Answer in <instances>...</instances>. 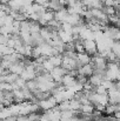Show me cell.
<instances>
[{
    "mask_svg": "<svg viewBox=\"0 0 120 121\" xmlns=\"http://www.w3.org/2000/svg\"><path fill=\"white\" fill-rule=\"evenodd\" d=\"M102 12H104L107 17L116 15V9H114L113 6H104V7H102Z\"/></svg>",
    "mask_w": 120,
    "mask_h": 121,
    "instance_id": "cell-23",
    "label": "cell"
},
{
    "mask_svg": "<svg viewBox=\"0 0 120 121\" xmlns=\"http://www.w3.org/2000/svg\"><path fill=\"white\" fill-rule=\"evenodd\" d=\"M40 115H41V113H39V112L31 113V114L27 115V119H28V121H39Z\"/></svg>",
    "mask_w": 120,
    "mask_h": 121,
    "instance_id": "cell-27",
    "label": "cell"
},
{
    "mask_svg": "<svg viewBox=\"0 0 120 121\" xmlns=\"http://www.w3.org/2000/svg\"><path fill=\"white\" fill-rule=\"evenodd\" d=\"M94 93H97V94H99V95H104V94H107V89L100 85V86L94 87Z\"/></svg>",
    "mask_w": 120,
    "mask_h": 121,
    "instance_id": "cell-28",
    "label": "cell"
},
{
    "mask_svg": "<svg viewBox=\"0 0 120 121\" xmlns=\"http://www.w3.org/2000/svg\"><path fill=\"white\" fill-rule=\"evenodd\" d=\"M48 61L53 65V67H60V66H61V62H62V54L54 55V56H49V58H48Z\"/></svg>",
    "mask_w": 120,
    "mask_h": 121,
    "instance_id": "cell-12",
    "label": "cell"
},
{
    "mask_svg": "<svg viewBox=\"0 0 120 121\" xmlns=\"http://www.w3.org/2000/svg\"><path fill=\"white\" fill-rule=\"evenodd\" d=\"M8 73V71L7 69H5V68H2L1 66H0V77H2V75H6Z\"/></svg>",
    "mask_w": 120,
    "mask_h": 121,
    "instance_id": "cell-33",
    "label": "cell"
},
{
    "mask_svg": "<svg viewBox=\"0 0 120 121\" xmlns=\"http://www.w3.org/2000/svg\"><path fill=\"white\" fill-rule=\"evenodd\" d=\"M34 1H36V4L44 6V7H47V5H48V0H34Z\"/></svg>",
    "mask_w": 120,
    "mask_h": 121,
    "instance_id": "cell-31",
    "label": "cell"
},
{
    "mask_svg": "<svg viewBox=\"0 0 120 121\" xmlns=\"http://www.w3.org/2000/svg\"><path fill=\"white\" fill-rule=\"evenodd\" d=\"M57 108H58L60 112L70 109V100H65V101H62V102L58 104V105H57Z\"/></svg>",
    "mask_w": 120,
    "mask_h": 121,
    "instance_id": "cell-24",
    "label": "cell"
},
{
    "mask_svg": "<svg viewBox=\"0 0 120 121\" xmlns=\"http://www.w3.org/2000/svg\"><path fill=\"white\" fill-rule=\"evenodd\" d=\"M82 46H84V51L87 55L93 56L98 53L97 49V43L94 40H84L82 41Z\"/></svg>",
    "mask_w": 120,
    "mask_h": 121,
    "instance_id": "cell-1",
    "label": "cell"
},
{
    "mask_svg": "<svg viewBox=\"0 0 120 121\" xmlns=\"http://www.w3.org/2000/svg\"><path fill=\"white\" fill-rule=\"evenodd\" d=\"M2 95H4V99H5L6 101L13 104V93H12V91H9V92H4Z\"/></svg>",
    "mask_w": 120,
    "mask_h": 121,
    "instance_id": "cell-29",
    "label": "cell"
},
{
    "mask_svg": "<svg viewBox=\"0 0 120 121\" xmlns=\"http://www.w3.org/2000/svg\"><path fill=\"white\" fill-rule=\"evenodd\" d=\"M80 107H81V104H80L78 100H76V99H73V98L70 100V109H71V111L78 112V111H80Z\"/></svg>",
    "mask_w": 120,
    "mask_h": 121,
    "instance_id": "cell-19",
    "label": "cell"
},
{
    "mask_svg": "<svg viewBox=\"0 0 120 121\" xmlns=\"http://www.w3.org/2000/svg\"><path fill=\"white\" fill-rule=\"evenodd\" d=\"M4 121H17V117H8V118H6V119H4Z\"/></svg>",
    "mask_w": 120,
    "mask_h": 121,
    "instance_id": "cell-34",
    "label": "cell"
},
{
    "mask_svg": "<svg viewBox=\"0 0 120 121\" xmlns=\"http://www.w3.org/2000/svg\"><path fill=\"white\" fill-rule=\"evenodd\" d=\"M49 74L52 77V80L54 81V82H58V81H61V78L67 74V71L64 69L62 67H54L49 72Z\"/></svg>",
    "mask_w": 120,
    "mask_h": 121,
    "instance_id": "cell-3",
    "label": "cell"
},
{
    "mask_svg": "<svg viewBox=\"0 0 120 121\" xmlns=\"http://www.w3.org/2000/svg\"><path fill=\"white\" fill-rule=\"evenodd\" d=\"M41 26L39 25V22L37 21H32L31 20V26H30V33L31 34H36V33H39Z\"/></svg>",
    "mask_w": 120,
    "mask_h": 121,
    "instance_id": "cell-21",
    "label": "cell"
},
{
    "mask_svg": "<svg viewBox=\"0 0 120 121\" xmlns=\"http://www.w3.org/2000/svg\"><path fill=\"white\" fill-rule=\"evenodd\" d=\"M77 1H78V0H67V6H73ZM67 6H66V7H67Z\"/></svg>",
    "mask_w": 120,
    "mask_h": 121,
    "instance_id": "cell-35",
    "label": "cell"
},
{
    "mask_svg": "<svg viewBox=\"0 0 120 121\" xmlns=\"http://www.w3.org/2000/svg\"><path fill=\"white\" fill-rule=\"evenodd\" d=\"M24 71V64L22 61H18L14 64H11V66L8 67V73H13L17 75H20Z\"/></svg>",
    "mask_w": 120,
    "mask_h": 121,
    "instance_id": "cell-5",
    "label": "cell"
},
{
    "mask_svg": "<svg viewBox=\"0 0 120 121\" xmlns=\"http://www.w3.org/2000/svg\"><path fill=\"white\" fill-rule=\"evenodd\" d=\"M18 78H19V75H17V74H13V73H7L6 75H4V82L12 85L13 82H15V80H17Z\"/></svg>",
    "mask_w": 120,
    "mask_h": 121,
    "instance_id": "cell-18",
    "label": "cell"
},
{
    "mask_svg": "<svg viewBox=\"0 0 120 121\" xmlns=\"http://www.w3.org/2000/svg\"><path fill=\"white\" fill-rule=\"evenodd\" d=\"M104 112L107 114V115H113V113L116 112H120V104L118 105H111V104H107L104 108Z\"/></svg>",
    "mask_w": 120,
    "mask_h": 121,
    "instance_id": "cell-9",
    "label": "cell"
},
{
    "mask_svg": "<svg viewBox=\"0 0 120 121\" xmlns=\"http://www.w3.org/2000/svg\"><path fill=\"white\" fill-rule=\"evenodd\" d=\"M77 60L81 66H84L91 62V56L87 55L86 53H77Z\"/></svg>",
    "mask_w": 120,
    "mask_h": 121,
    "instance_id": "cell-10",
    "label": "cell"
},
{
    "mask_svg": "<svg viewBox=\"0 0 120 121\" xmlns=\"http://www.w3.org/2000/svg\"><path fill=\"white\" fill-rule=\"evenodd\" d=\"M77 71H78V74H81V75H84L86 78H89L93 74V67H92L91 64H87V65L81 66L79 69H77Z\"/></svg>",
    "mask_w": 120,
    "mask_h": 121,
    "instance_id": "cell-8",
    "label": "cell"
},
{
    "mask_svg": "<svg viewBox=\"0 0 120 121\" xmlns=\"http://www.w3.org/2000/svg\"><path fill=\"white\" fill-rule=\"evenodd\" d=\"M40 48V52H41V55H44V56H47V58H49V56H52V49H53V47L49 45V43H47L46 41H44L40 46H38Z\"/></svg>",
    "mask_w": 120,
    "mask_h": 121,
    "instance_id": "cell-7",
    "label": "cell"
},
{
    "mask_svg": "<svg viewBox=\"0 0 120 121\" xmlns=\"http://www.w3.org/2000/svg\"><path fill=\"white\" fill-rule=\"evenodd\" d=\"M17 121H28L27 115H18L17 117Z\"/></svg>",
    "mask_w": 120,
    "mask_h": 121,
    "instance_id": "cell-32",
    "label": "cell"
},
{
    "mask_svg": "<svg viewBox=\"0 0 120 121\" xmlns=\"http://www.w3.org/2000/svg\"><path fill=\"white\" fill-rule=\"evenodd\" d=\"M47 9H49V11H52V12H58L59 9H61V8H64L58 1H48V5H47V7H46Z\"/></svg>",
    "mask_w": 120,
    "mask_h": 121,
    "instance_id": "cell-14",
    "label": "cell"
},
{
    "mask_svg": "<svg viewBox=\"0 0 120 121\" xmlns=\"http://www.w3.org/2000/svg\"><path fill=\"white\" fill-rule=\"evenodd\" d=\"M41 55V52H40L39 47H32V51H31V58L33 59H37Z\"/></svg>",
    "mask_w": 120,
    "mask_h": 121,
    "instance_id": "cell-26",
    "label": "cell"
},
{
    "mask_svg": "<svg viewBox=\"0 0 120 121\" xmlns=\"http://www.w3.org/2000/svg\"><path fill=\"white\" fill-rule=\"evenodd\" d=\"M111 52L116 55V56H120V41L119 40H116L112 42V45H111Z\"/></svg>",
    "mask_w": 120,
    "mask_h": 121,
    "instance_id": "cell-15",
    "label": "cell"
},
{
    "mask_svg": "<svg viewBox=\"0 0 120 121\" xmlns=\"http://www.w3.org/2000/svg\"><path fill=\"white\" fill-rule=\"evenodd\" d=\"M7 5L11 8V11H19L24 5V0H9Z\"/></svg>",
    "mask_w": 120,
    "mask_h": 121,
    "instance_id": "cell-11",
    "label": "cell"
},
{
    "mask_svg": "<svg viewBox=\"0 0 120 121\" xmlns=\"http://www.w3.org/2000/svg\"><path fill=\"white\" fill-rule=\"evenodd\" d=\"M67 17H68V13H67V11H66V7L59 9L58 12H54V20H57V21L60 22V24L66 22Z\"/></svg>",
    "mask_w": 120,
    "mask_h": 121,
    "instance_id": "cell-6",
    "label": "cell"
},
{
    "mask_svg": "<svg viewBox=\"0 0 120 121\" xmlns=\"http://www.w3.org/2000/svg\"><path fill=\"white\" fill-rule=\"evenodd\" d=\"M9 2V0H0V5H7Z\"/></svg>",
    "mask_w": 120,
    "mask_h": 121,
    "instance_id": "cell-36",
    "label": "cell"
},
{
    "mask_svg": "<svg viewBox=\"0 0 120 121\" xmlns=\"http://www.w3.org/2000/svg\"><path fill=\"white\" fill-rule=\"evenodd\" d=\"M38 106H39L40 111L46 112V111H48V109L54 108V107L57 106V102H55V100H54L53 96H49L48 99H45V100L39 101V102H38Z\"/></svg>",
    "mask_w": 120,
    "mask_h": 121,
    "instance_id": "cell-2",
    "label": "cell"
},
{
    "mask_svg": "<svg viewBox=\"0 0 120 121\" xmlns=\"http://www.w3.org/2000/svg\"><path fill=\"white\" fill-rule=\"evenodd\" d=\"M107 98H108V104L118 105L120 104V91H116V89L107 91Z\"/></svg>",
    "mask_w": 120,
    "mask_h": 121,
    "instance_id": "cell-4",
    "label": "cell"
},
{
    "mask_svg": "<svg viewBox=\"0 0 120 121\" xmlns=\"http://www.w3.org/2000/svg\"><path fill=\"white\" fill-rule=\"evenodd\" d=\"M30 26H31V20H24L20 21V27H19V32L21 33H30Z\"/></svg>",
    "mask_w": 120,
    "mask_h": 121,
    "instance_id": "cell-13",
    "label": "cell"
},
{
    "mask_svg": "<svg viewBox=\"0 0 120 121\" xmlns=\"http://www.w3.org/2000/svg\"><path fill=\"white\" fill-rule=\"evenodd\" d=\"M73 115H74V112H73V111H71V109L62 111V112H60V121H61V120H67V119H71Z\"/></svg>",
    "mask_w": 120,
    "mask_h": 121,
    "instance_id": "cell-22",
    "label": "cell"
},
{
    "mask_svg": "<svg viewBox=\"0 0 120 121\" xmlns=\"http://www.w3.org/2000/svg\"><path fill=\"white\" fill-rule=\"evenodd\" d=\"M48 1H58V0H48Z\"/></svg>",
    "mask_w": 120,
    "mask_h": 121,
    "instance_id": "cell-38",
    "label": "cell"
},
{
    "mask_svg": "<svg viewBox=\"0 0 120 121\" xmlns=\"http://www.w3.org/2000/svg\"><path fill=\"white\" fill-rule=\"evenodd\" d=\"M72 28H73V26L70 25L68 22H62V24H61V30H62L64 32L71 34V35H72Z\"/></svg>",
    "mask_w": 120,
    "mask_h": 121,
    "instance_id": "cell-25",
    "label": "cell"
},
{
    "mask_svg": "<svg viewBox=\"0 0 120 121\" xmlns=\"http://www.w3.org/2000/svg\"><path fill=\"white\" fill-rule=\"evenodd\" d=\"M46 7H44V6H40L38 4H32V12L33 13H37V14H39L40 17L46 12Z\"/></svg>",
    "mask_w": 120,
    "mask_h": 121,
    "instance_id": "cell-17",
    "label": "cell"
},
{
    "mask_svg": "<svg viewBox=\"0 0 120 121\" xmlns=\"http://www.w3.org/2000/svg\"><path fill=\"white\" fill-rule=\"evenodd\" d=\"M34 0H24V4H32Z\"/></svg>",
    "mask_w": 120,
    "mask_h": 121,
    "instance_id": "cell-37",
    "label": "cell"
},
{
    "mask_svg": "<svg viewBox=\"0 0 120 121\" xmlns=\"http://www.w3.org/2000/svg\"><path fill=\"white\" fill-rule=\"evenodd\" d=\"M25 87L31 92V93H34L36 91H38V86H37V81L36 80H30V81H26V85Z\"/></svg>",
    "mask_w": 120,
    "mask_h": 121,
    "instance_id": "cell-20",
    "label": "cell"
},
{
    "mask_svg": "<svg viewBox=\"0 0 120 121\" xmlns=\"http://www.w3.org/2000/svg\"><path fill=\"white\" fill-rule=\"evenodd\" d=\"M93 111H94V106L92 104H87V105H81L79 112L84 114H92Z\"/></svg>",
    "mask_w": 120,
    "mask_h": 121,
    "instance_id": "cell-16",
    "label": "cell"
},
{
    "mask_svg": "<svg viewBox=\"0 0 120 121\" xmlns=\"http://www.w3.org/2000/svg\"><path fill=\"white\" fill-rule=\"evenodd\" d=\"M8 38H9V35H2V34H0V46H6Z\"/></svg>",
    "mask_w": 120,
    "mask_h": 121,
    "instance_id": "cell-30",
    "label": "cell"
}]
</instances>
